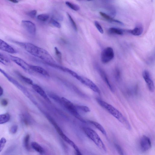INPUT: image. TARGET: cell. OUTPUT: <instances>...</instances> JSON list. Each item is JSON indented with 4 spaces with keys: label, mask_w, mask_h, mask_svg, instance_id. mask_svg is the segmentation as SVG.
Masks as SVG:
<instances>
[{
    "label": "cell",
    "mask_w": 155,
    "mask_h": 155,
    "mask_svg": "<svg viewBox=\"0 0 155 155\" xmlns=\"http://www.w3.org/2000/svg\"><path fill=\"white\" fill-rule=\"evenodd\" d=\"M54 127L61 137L74 149L77 153V154L81 155V154L77 146L64 133L58 126L57 125L55 126Z\"/></svg>",
    "instance_id": "obj_7"
},
{
    "label": "cell",
    "mask_w": 155,
    "mask_h": 155,
    "mask_svg": "<svg viewBox=\"0 0 155 155\" xmlns=\"http://www.w3.org/2000/svg\"><path fill=\"white\" fill-rule=\"evenodd\" d=\"M83 129L87 136L101 150L104 152H106L107 149L105 145L95 131L87 127H84Z\"/></svg>",
    "instance_id": "obj_2"
},
{
    "label": "cell",
    "mask_w": 155,
    "mask_h": 155,
    "mask_svg": "<svg viewBox=\"0 0 155 155\" xmlns=\"http://www.w3.org/2000/svg\"><path fill=\"white\" fill-rule=\"evenodd\" d=\"M98 71L99 72V74L101 76V78H102L104 81L105 82L106 84H107V86L109 88L110 90L112 92L114 91V89L109 79L106 74L105 72L100 68H98Z\"/></svg>",
    "instance_id": "obj_13"
},
{
    "label": "cell",
    "mask_w": 155,
    "mask_h": 155,
    "mask_svg": "<svg viewBox=\"0 0 155 155\" xmlns=\"http://www.w3.org/2000/svg\"><path fill=\"white\" fill-rule=\"evenodd\" d=\"M9 57L12 61L20 66L26 72L30 74L32 73L33 71L31 68L30 65L28 64L24 60L18 57L12 55H9Z\"/></svg>",
    "instance_id": "obj_6"
},
{
    "label": "cell",
    "mask_w": 155,
    "mask_h": 155,
    "mask_svg": "<svg viewBox=\"0 0 155 155\" xmlns=\"http://www.w3.org/2000/svg\"><path fill=\"white\" fill-rule=\"evenodd\" d=\"M30 136L29 134H27L25 137L24 140V143L25 147L27 150L30 149L29 140Z\"/></svg>",
    "instance_id": "obj_24"
},
{
    "label": "cell",
    "mask_w": 155,
    "mask_h": 155,
    "mask_svg": "<svg viewBox=\"0 0 155 155\" xmlns=\"http://www.w3.org/2000/svg\"><path fill=\"white\" fill-rule=\"evenodd\" d=\"M67 14L70 22L73 28L76 31H77L78 30V28L75 23L71 15L68 12L67 13Z\"/></svg>",
    "instance_id": "obj_28"
},
{
    "label": "cell",
    "mask_w": 155,
    "mask_h": 155,
    "mask_svg": "<svg viewBox=\"0 0 155 155\" xmlns=\"http://www.w3.org/2000/svg\"><path fill=\"white\" fill-rule=\"evenodd\" d=\"M105 2H109L110 1H111V0H103Z\"/></svg>",
    "instance_id": "obj_43"
},
{
    "label": "cell",
    "mask_w": 155,
    "mask_h": 155,
    "mask_svg": "<svg viewBox=\"0 0 155 155\" xmlns=\"http://www.w3.org/2000/svg\"><path fill=\"white\" fill-rule=\"evenodd\" d=\"M65 4L69 7L74 10L77 11L80 9V7L78 5L71 3L70 2H66Z\"/></svg>",
    "instance_id": "obj_26"
},
{
    "label": "cell",
    "mask_w": 155,
    "mask_h": 155,
    "mask_svg": "<svg viewBox=\"0 0 155 155\" xmlns=\"http://www.w3.org/2000/svg\"><path fill=\"white\" fill-rule=\"evenodd\" d=\"M0 104L2 106L6 107L8 104V101L6 99H3L1 101Z\"/></svg>",
    "instance_id": "obj_38"
},
{
    "label": "cell",
    "mask_w": 155,
    "mask_h": 155,
    "mask_svg": "<svg viewBox=\"0 0 155 155\" xmlns=\"http://www.w3.org/2000/svg\"><path fill=\"white\" fill-rule=\"evenodd\" d=\"M98 104L109 113L117 119L128 130L131 129L128 121L118 110L114 106L99 98L96 99Z\"/></svg>",
    "instance_id": "obj_1"
},
{
    "label": "cell",
    "mask_w": 155,
    "mask_h": 155,
    "mask_svg": "<svg viewBox=\"0 0 155 155\" xmlns=\"http://www.w3.org/2000/svg\"><path fill=\"white\" fill-rule=\"evenodd\" d=\"M61 103L62 104L73 116L81 120H83L78 112L76 106H74L72 102L64 97H62L61 98Z\"/></svg>",
    "instance_id": "obj_3"
},
{
    "label": "cell",
    "mask_w": 155,
    "mask_h": 155,
    "mask_svg": "<svg viewBox=\"0 0 155 155\" xmlns=\"http://www.w3.org/2000/svg\"><path fill=\"white\" fill-rule=\"evenodd\" d=\"M115 75L116 78L118 79L120 77V72L118 69H116L115 71Z\"/></svg>",
    "instance_id": "obj_39"
},
{
    "label": "cell",
    "mask_w": 155,
    "mask_h": 155,
    "mask_svg": "<svg viewBox=\"0 0 155 155\" xmlns=\"http://www.w3.org/2000/svg\"><path fill=\"white\" fill-rule=\"evenodd\" d=\"M30 66L33 71H35L45 76H49L48 73L43 68L39 66L32 65H30Z\"/></svg>",
    "instance_id": "obj_15"
},
{
    "label": "cell",
    "mask_w": 155,
    "mask_h": 155,
    "mask_svg": "<svg viewBox=\"0 0 155 155\" xmlns=\"http://www.w3.org/2000/svg\"><path fill=\"white\" fill-rule=\"evenodd\" d=\"M54 50L56 56L58 61L60 62H62V54L57 47H55Z\"/></svg>",
    "instance_id": "obj_30"
},
{
    "label": "cell",
    "mask_w": 155,
    "mask_h": 155,
    "mask_svg": "<svg viewBox=\"0 0 155 155\" xmlns=\"http://www.w3.org/2000/svg\"><path fill=\"white\" fill-rule=\"evenodd\" d=\"M32 87L35 91L45 99L48 101L50 102V100L46 93L40 86L36 84H33L32 85Z\"/></svg>",
    "instance_id": "obj_14"
},
{
    "label": "cell",
    "mask_w": 155,
    "mask_h": 155,
    "mask_svg": "<svg viewBox=\"0 0 155 155\" xmlns=\"http://www.w3.org/2000/svg\"><path fill=\"white\" fill-rule=\"evenodd\" d=\"M3 88L0 86V97L3 94Z\"/></svg>",
    "instance_id": "obj_40"
},
{
    "label": "cell",
    "mask_w": 155,
    "mask_h": 155,
    "mask_svg": "<svg viewBox=\"0 0 155 155\" xmlns=\"http://www.w3.org/2000/svg\"><path fill=\"white\" fill-rule=\"evenodd\" d=\"M76 108L85 112H88L90 111V108L87 107L83 105H78L76 106Z\"/></svg>",
    "instance_id": "obj_32"
},
{
    "label": "cell",
    "mask_w": 155,
    "mask_h": 155,
    "mask_svg": "<svg viewBox=\"0 0 155 155\" xmlns=\"http://www.w3.org/2000/svg\"><path fill=\"white\" fill-rule=\"evenodd\" d=\"M100 15L104 18L107 21L111 23H114L118 24L121 25H123V23L117 20L114 19L110 15L106 14L104 12H99Z\"/></svg>",
    "instance_id": "obj_16"
},
{
    "label": "cell",
    "mask_w": 155,
    "mask_h": 155,
    "mask_svg": "<svg viewBox=\"0 0 155 155\" xmlns=\"http://www.w3.org/2000/svg\"><path fill=\"white\" fill-rule=\"evenodd\" d=\"M0 62L4 65H7L9 64L10 61L7 57L0 53Z\"/></svg>",
    "instance_id": "obj_25"
},
{
    "label": "cell",
    "mask_w": 155,
    "mask_h": 155,
    "mask_svg": "<svg viewBox=\"0 0 155 155\" xmlns=\"http://www.w3.org/2000/svg\"><path fill=\"white\" fill-rule=\"evenodd\" d=\"M115 147L116 148L117 150L118 151V153L121 155L124 154V152L123 150L121 147L117 144H115Z\"/></svg>",
    "instance_id": "obj_37"
},
{
    "label": "cell",
    "mask_w": 155,
    "mask_h": 155,
    "mask_svg": "<svg viewBox=\"0 0 155 155\" xmlns=\"http://www.w3.org/2000/svg\"><path fill=\"white\" fill-rule=\"evenodd\" d=\"M0 72L9 81L15 85L17 88L25 94V95L27 94L28 93V91L25 87L20 84L16 80L10 76L1 68H0Z\"/></svg>",
    "instance_id": "obj_8"
},
{
    "label": "cell",
    "mask_w": 155,
    "mask_h": 155,
    "mask_svg": "<svg viewBox=\"0 0 155 155\" xmlns=\"http://www.w3.org/2000/svg\"><path fill=\"white\" fill-rule=\"evenodd\" d=\"M142 76L149 91L153 92L155 89L154 83L149 72L147 70H144L143 72Z\"/></svg>",
    "instance_id": "obj_9"
},
{
    "label": "cell",
    "mask_w": 155,
    "mask_h": 155,
    "mask_svg": "<svg viewBox=\"0 0 155 155\" xmlns=\"http://www.w3.org/2000/svg\"><path fill=\"white\" fill-rule=\"evenodd\" d=\"M0 50L7 52L13 54L17 51L6 42L0 39Z\"/></svg>",
    "instance_id": "obj_12"
},
{
    "label": "cell",
    "mask_w": 155,
    "mask_h": 155,
    "mask_svg": "<svg viewBox=\"0 0 155 155\" xmlns=\"http://www.w3.org/2000/svg\"><path fill=\"white\" fill-rule=\"evenodd\" d=\"M143 31V28L142 25H138L134 28L129 30L128 31L133 35L138 36L141 35Z\"/></svg>",
    "instance_id": "obj_17"
},
{
    "label": "cell",
    "mask_w": 155,
    "mask_h": 155,
    "mask_svg": "<svg viewBox=\"0 0 155 155\" xmlns=\"http://www.w3.org/2000/svg\"><path fill=\"white\" fill-rule=\"evenodd\" d=\"M78 1H92L93 0H77Z\"/></svg>",
    "instance_id": "obj_42"
},
{
    "label": "cell",
    "mask_w": 155,
    "mask_h": 155,
    "mask_svg": "<svg viewBox=\"0 0 155 155\" xmlns=\"http://www.w3.org/2000/svg\"><path fill=\"white\" fill-rule=\"evenodd\" d=\"M108 32L110 34L118 35H122L124 33L122 29L114 27L111 28L109 29Z\"/></svg>",
    "instance_id": "obj_22"
},
{
    "label": "cell",
    "mask_w": 155,
    "mask_h": 155,
    "mask_svg": "<svg viewBox=\"0 0 155 155\" xmlns=\"http://www.w3.org/2000/svg\"><path fill=\"white\" fill-rule=\"evenodd\" d=\"M37 14V11L36 10H33L28 12V15L32 18H34Z\"/></svg>",
    "instance_id": "obj_36"
},
{
    "label": "cell",
    "mask_w": 155,
    "mask_h": 155,
    "mask_svg": "<svg viewBox=\"0 0 155 155\" xmlns=\"http://www.w3.org/2000/svg\"><path fill=\"white\" fill-rule=\"evenodd\" d=\"M106 9L109 14V15L112 17L115 16L116 12L115 9L113 7L111 6H107Z\"/></svg>",
    "instance_id": "obj_23"
},
{
    "label": "cell",
    "mask_w": 155,
    "mask_h": 155,
    "mask_svg": "<svg viewBox=\"0 0 155 155\" xmlns=\"http://www.w3.org/2000/svg\"><path fill=\"white\" fill-rule=\"evenodd\" d=\"M22 121L26 125H28L31 123V121L29 117L25 114H23L21 116Z\"/></svg>",
    "instance_id": "obj_27"
},
{
    "label": "cell",
    "mask_w": 155,
    "mask_h": 155,
    "mask_svg": "<svg viewBox=\"0 0 155 155\" xmlns=\"http://www.w3.org/2000/svg\"><path fill=\"white\" fill-rule=\"evenodd\" d=\"M12 2H13V3H17L18 2V1L17 0H8Z\"/></svg>",
    "instance_id": "obj_41"
},
{
    "label": "cell",
    "mask_w": 155,
    "mask_h": 155,
    "mask_svg": "<svg viewBox=\"0 0 155 155\" xmlns=\"http://www.w3.org/2000/svg\"><path fill=\"white\" fill-rule=\"evenodd\" d=\"M6 140L4 137L0 139V153L3 149L6 142Z\"/></svg>",
    "instance_id": "obj_31"
},
{
    "label": "cell",
    "mask_w": 155,
    "mask_h": 155,
    "mask_svg": "<svg viewBox=\"0 0 155 155\" xmlns=\"http://www.w3.org/2000/svg\"><path fill=\"white\" fill-rule=\"evenodd\" d=\"M31 146L33 149L39 153L42 154L44 152L43 148L36 142H32L31 143Z\"/></svg>",
    "instance_id": "obj_19"
},
{
    "label": "cell",
    "mask_w": 155,
    "mask_h": 155,
    "mask_svg": "<svg viewBox=\"0 0 155 155\" xmlns=\"http://www.w3.org/2000/svg\"><path fill=\"white\" fill-rule=\"evenodd\" d=\"M49 18L48 15L45 14H40L38 15L37 18L38 19L42 21H46Z\"/></svg>",
    "instance_id": "obj_29"
},
{
    "label": "cell",
    "mask_w": 155,
    "mask_h": 155,
    "mask_svg": "<svg viewBox=\"0 0 155 155\" xmlns=\"http://www.w3.org/2000/svg\"><path fill=\"white\" fill-rule=\"evenodd\" d=\"M15 73L18 78L23 82L32 85L33 84V81L31 79L24 76L20 72L16 71H15Z\"/></svg>",
    "instance_id": "obj_18"
},
{
    "label": "cell",
    "mask_w": 155,
    "mask_h": 155,
    "mask_svg": "<svg viewBox=\"0 0 155 155\" xmlns=\"http://www.w3.org/2000/svg\"><path fill=\"white\" fill-rule=\"evenodd\" d=\"M140 146L141 150L143 152L149 150L151 147V142L150 138L148 137L143 136L140 141Z\"/></svg>",
    "instance_id": "obj_10"
},
{
    "label": "cell",
    "mask_w": 155,
    "mask_h": 155,
    "mask_svg": "<svg viewBox=\"0 0 155 155\" xmlns=\"http://www.w3.org/2000/svg\"><path fill=\"white\" fill-rule=\"evenodd\" d=\"M75 78L84 84L95 92L100 94L101 91L97 86L89 79L78 74Z\"/></svg>",
    "instance_id": "obj_4"
},
{
    "label": "cell",
    "mask_w": 155,
    "mask_h": 155,
    "mask_svg": "<svg viewBox=\"0 0 155 155\" xmlns=\"http://www.w3.org/2000/svg\"><path fill=\"white\" fill-rule=\"evenodd\" d=\"M21 24L23 27L28 34L32 35H35L36 27L33 23L29 21L23 20Z\"/></svg>",
    "instance_id": "obj_11"
},
{
    "label": "cell",
    "mask_w": 155,
    "mask_h": 155,
    "mask_svg": "<svg viewBox=\"0 0 155 155\" xmlns=\"http://www.w3.org/2000/svg\"><path fill=\"white\" fill-rule=\"evenodd\" d=\"M18 129V126L16 125H14L10 128V132L12 134H15L17 132Z\"/></svg>",
    "instance_id": "obj_35"
},
{
    "label": "cell",
    "mask_w": 155,
    "mask_h": 155,
    "mask_svg": "<svg viewBox=\"0 0 155 155\" xmlns=\"http://www.w3.org/2000/svg\"><path fill=\"white\" fill-rule=\"evenodd\" d=\"M95 25L98 31L101 34H103L104 33V31L103 29L99 23V22L97 21H95L94 22Z\"/></svg>",
    "instance_id": "obj_33"
},
{
    "label": "cell",
    "mask_w": 155,
    "mask_h": 155,
    "mask_svg": "<svg viewBox=\"0 0 155 155\" xmlns=\"http://www.w3.org/2000/svg\"><path fill=\"white\" fill-rule=\"evenodd\" d=\"M50 22L51 24L56 28H60L61 27L60 23L52 18L50 19Z\"/></svg>",
    "instance_id": "obj_34"
},
{
    "label": "cell",
    "mask_w": 155,
    "mask_h": 155,
    "mask_svg": "<svg viewBox=\"0 0 155 155\" xmlns=\"http://www.w3.org/2000/svg\"><path fill=\"white\" fill-rule=\"evenodd\" d=\"M90 122L98 129L105 136H107V133L103 126L99 123L95 121H90Z\"/></svg>",
    "instance_id": "obj_20"
},
{
    "label": "cell",
    "mask_w": 155,
    "mask_h": 155,
    "mask_svg": "<svg viewBox=\"0 0 155 155\" xmlns=\"http://www.w3.org/2000/svg\"><path fill=\"white\" fill-rule=\"evenodd\" d=\"M114 55V52L112 48L110 47H106L101 52V61L104 64L107 63L113 59Z\"/></svg>",
    "instance_id": "obj_5"
},
{
    "label": "cell",
    "mask_w": 155,
    "mask_h": 155,
    "mask_svg": "<svg viewBox=\"0 0 155 155\" xmlns=\"http://www.w3.org/2000/svg\"><path fill=\"white\" fill-rule=\"evenodd\" d=\"M10 119V114L8 113L0 114V124L5 123Z\"/></svg>",
    "instance_id": "obj_21"
}]
</instances>
